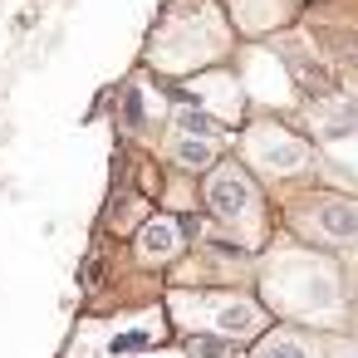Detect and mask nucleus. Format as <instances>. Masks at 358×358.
<instances>
[{
  "instance_id": "obj_1",
  "label": "nucleus",
  "mask_w": 358,
  "mask_h": 358,
  "mask_svg": "<svg viewBox=\"0 0 358 358\" xmlns=\"http://www.w3.org/2000/svg\"><path fill=\"white\" fill-rule=\"evenodd\" d=\"M265 309L294 324H329L343 314V280L338 265H329L319 250L285 245L265 260Z\"/></svg>"
},
{
  "instance_id": "obj_2",
  "label": "nucleus",
  "mask_w": 358,
  "mask_h": 358,
  "mask_svg": "<svg viewBox=\"0 0 358 358\" xmlns=\"http://www.w3.org/2000/svg\"><path fill=\"white\" fill-rule=\"evenodd\" d=\"M226 50H231V30L221 20V10L201 6V0H177L172 10H162V20L148 40V64L172 79H192Z\"/></svg>"
},
{
  "instance_id": "obj_3",
  "label": "nucleus",
  "mask_w": 358,
  "mask_h": 358,
  "mask_svg": "<svg viewBox=\"0 0 358 358\" xmlns=\"http://www.w3.org/2000/svg\"><path fill=\"white\" fill-rule=\"evenodd\" d=\"M162 309H167V324L177 334L260 338L270 329V309L260 299H250L245 289H187V285H172Z\"/></svg>"
},
{
  "instance_id": "obj_4",
  "label": "nucleus",
  "mask_w": 358,
  "mask_h": 358,
  "mask_svg": "<svg viewBox=\"0 0 358 358\" xmlns=\"http://www.w3.org/2000/svg\"><path fill=\"white\" fill-rule=\"evenodd\" d=\"M201 201L211 211V221L221 226V236L236 250H260L270 241V206L265 192L245 177L241 162H216L201 182Z\"/></svg>"
},
{
  "instance_id": "obj_5",
  "label": "nucleus",
  "mask_w": 358,
  "mask_h": 358,
  "mask_svg": "<svg viewBox=\"0 0 358 358\" xmlns=\"http://www.w3.org/2000/svg\"><path fill=\"white\" fill-rule=\"evenodd\" d=\"M167 319L157 309H138L133 319L118 314V319H84L69 338V353L64 358H133V353H148L167 338Z\"/></svg>"
},
{
  "instance_id": "obj_6",
  "label": "nucleus",
  "mask_w": 358,
  "mask_h": 358,
  "mask_svg": "<svg viewBox=\"0 0 358 358\" xmlns=\"http://www.w3.org/2000/svg\"><path fill=\"white\" fill-rule=\"evenodd\" d=\"M241 157L265 177H294V172H304L314 162L309 143L299 133H289L285 123H275V118H255L241 133Z\"/></svg>"
},
{
  "instance_id": "obj_7",
  "label": "nucleus",
  "mask_w": 358,
  "mask_h": 358,
  "mask_svg": "<svg viewBox=\"0 0 358 358\" xmlns=\"http://www.w3.org/2000/svg\"><path fill=\"white\" fill-rule=\"evenodd\" d=\"M187 94L192 99H201L206 103V113L226 128V123H241V113H245V89H241V79L231 74V69H206V74H192L187 79Z\"/></svg>"
},
{
  "instance_id": "obj_8",
  "label": "nucleus",
  "mask_w": 358,
  "mask_h": 358,
  "mask_svg": "<svg viewBox=\"0 0 358 358\" xmlns=\"http://www.w3.org/2000/svg\"><path fill=\"white\" fill-rule=\"evenodd\" d=\"M187 250V226L182 216H148L138 231H133V255L138 265H167V260H182Z\"/></svg>"
},
{
  "instance_id": "obj_9",
  "label": "nucleus",
  "mask_w": 358,
  "mask_h": 358,
  "mask_svg": "<svg viewBox=\"0 0 358 358\" xmlns=\"http://www.w3.org/2000/svg\"><path fill=\"white\" fill-rule=\"evenodd\" d=\"M304 236H314L319 245H348L358 241V201H343V196H324L304 211Z\"/></svg>"
},
{
  "instance_id": "obj_10",
  "label": "nucleus",
  "mask_w": 358,
  "mask_h": 358,
  "mask_svg": "<svg viewBox=\"0 0 358 358\" xmlns=\"http://www.w3.org/2000/svg\"><path fill=\"white\" fill-rule=\"evenodd\" d=\"M275 55L294 69V84H299L304 94H334V74H329V64H324V59H314V55H309V45H304L299 35L275 40Z\"/></svg>"
},
{
  "instance_id": "obj_11",
  "label": "nucleus",
  "mask_w": 358,
  "mask_h": 358,
  "mask_svg": "<svg viewBox=\"0 0 358 358\" xmlns=\"http://www.w3.org/2000/svg\"><path fill=\"white\" fill-rule=\"evenodd\" d=\"M162 162H172V167H182V172H211L216 162H221V148L216 143H206V138H187V133H167L162 138Z\"/></svg>"
},
{
  "instance_id": "obj_12",
  "label": "nucleus",
  "mask_w": 358,
  "mask_h": 358,
  "mask_svg": "<svg viewBox=\"0 0 358 358\" xmlns=\"http://www.w3.org/2000/svg\"><path fill=\"white\" fill-rule=\"evenodd\" d=\"M250 358H319V343L299 329H265Z\"/></svg>"
},
{
  "instance_id": "obj_13",
  "label": "nucleus",
  "mask_w": 358,
  "mask_h": 358,
  "mask_svg": "<svg viewBox=\"0 0 358 358\" xmlns=\"http://www.w3.org/2000/svg\"><path fill=\"white\" fill-rule=\"evenodd\" d=\"M118 123L128 128V133H148V123L157 118V99L148 94V84L143 79H128L123 89H118Z\"/></svg>"
},
{
  "instance_id": "obj_14",
  "label": "nucleus",
  "mask_w": 358,
  "mask_h": 358,
  "mask_svg": "<svg viewBox=\"0 0 358 358\" xmlns=\"http://www.w3.org/2000/svg\"><path fill=\"white\" fill-rule=\"evenodd\" d=\"M172 133H187V138H206V143H226V128L206 113V108H196V103H182V108H172Z\"/></svg>"
},
{
  "instance_id": "obj_15",
  "label": "nucleus",
  "mask_w": 358,
  "mask_h": 358,
  "mask_svg": "<svg viewBox=\"0 0 358 358\" xmlns=\"http://www.w3.org/2000/svg\"><path fill=\"white\" fill-rule=\"evenodd\" d=\"M182 358H231V338H221V334H182Z\"/></svg>"
},
{
  "instance_id": "obj_16",
  "label": "nucleus",
  "mask_w": 358,
  "mask_h": 358,
  "mask_svg": "<svg viewBox=\"0 0 358 358\" xmlns=\"http://www.w3.org/2000/svg\"><path fill=\"white\" fill-rule=\"evenodd\" d=\"M152 358H182V348H177V353H152Z\"/></svg>"
}]
</instances>
